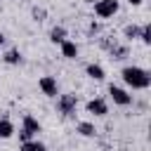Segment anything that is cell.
Masks as SVG:
<instances>
[{
	"mask_svg": "<svg viewBox=\"0 0 151 151\" xmlns=\"http://www.w3.org/2000/svg\"><path fill=\"white\" fill-rule=\"evenodd\" d=\"M120 76H123L125 85H130L132 90H146L151 85V73L142 66H125L120 71Z\"/></svg>",
	"mask_w": 151,
	"mask_h": 151,
	"instance_id": "6da1fadb",
	"label": "cell"
},
{
	"mask_svg": "<svg viewBox=\"0 0 151 151\" xmlns=\"http://www.w3.org/2000/svg\"><path fill=\"white\" fill-rule=\"evenodd\" d=\"M118 12V0H97L94 2V14L99 19H109Z\"/></svg>",
	"mask_w": 151,
	"mask_h": 151,
	"instance_id": "7a4b0ae2",
	"label": "cell"
},
{
	"mask_svg": "<svg viewBox=\"0 0 151 151\" xmlns=\"http://www.w3.org/2000/svg\"><path fill=\"white\" fill-rule=\"evenodd\" d=\"M76 106H78L76 94H59V99H57V111H59L61 116H71V113L76 111Z\"/></svg>",
	"mask_w": 151,
	"mask_h": 151,
	"instance_id": "3957f363",
	"label": "cell"
},
{
	"mask_svg": "<svg viewBox=\"0 0 151 151\" xmlns=\"http://www.w3.org/2000/svg\"><path fill=\"white\" fill-rule=\"evenodd\" d=\"M109 94H111L113 104H118V106H127V104H132V94H130L127 90L118 87V85H109Z\"/></svg>",
	"mask_w": 151,
	"mask_h": 151,
	"instance_id": "277c9868",
	"label": "cell"
},
{
	"mask_svg": "<svg viewBox=\"0 0 151 151\" xmlns=\"http://www.w3.org/2000/svg\"><path fill=\"white\" fill-rule=\"evenodd\" d=\"M38 87H40L42 94H47V97H57V94H59V85H57V78H54V76H42V78L38 80Z\"/></svg>",
	"mask_w": 151,
	"mask_h": 151,
	"instance_id": "5b68a950",
	"label": "cell"
},
{
	"mask_svg": "<svg viewBox=\"0 0 151 151\" xmlns=\"http://www.w3.org/2000/svg\"><path fill=\"white\" fill-rule=\"evenodd\" d=\"M87 113H94V116H106L109 113V106L104 99H90L87 101Z\"/></svg>",
	"mask_w": 151,
	"mask_h": 151,
	"instance_id": "8992f818",
	"label": "cell"
},
{
	"mask_svg": "<svg viewBox=\"0 0 151 151\" xmlns=\"http://www.w3.org/2000/svg\"><path fill=\"white\" fill-rule=\"evenodd\" d=\"M21 130H26L31 137H33V134H38V132H40V123H38V118H33L31 113H28V116H24V120H21Z\"/></svg>",
	"mask_w": 151,
	"mask_h": 151,
	"instance_id": "52a82bcc",
	"label": "cell"
},
{
	"mask_svg": "<svg viewBox=\"0 0 151 151\" xmlns=\"http://www.w3.org/2000/svg\"><path fill=\"white\" fill-rule=\"evenodd\" d=\"M76 132H78V134H83V137H94V134H97V127H94V123L83 120V123H78V125H76Z\"/></svg>",
	"mask_w": 151,
	"mask_h": 151,
	"instance_id": "ba28073f",
	"label": "cell"
},
{
	"mask_svg": "<svg viewBox=\"0 0 151 151\" xmlns=\"http://www.w3.org/2000/svg\"><path fill=\"white\" fill-rule=\"evenodd\" d=\"M61 54H64L66 59H76V57H78V45H76L73 40H64V42H61Z\"/></svg>",
	"mask_w": 151,
	"mask_h": 151,
	"instance_id": "9c48e42d",
	"label": "cell"
},
{
	"mask_svg": "<svg viewBox=\"0 0 151 151\" xmlns=\"http://www.w3.org/2000/svg\"><path fill=\"white\" fill-rule=\"evenodd\" d=\"M2 61L9 64V66H17V64H21V52H19L17 47H12V50H7V52L2 54Z\"/></svg>",
	"mask_w": 151,
	"mask_h": 151,
	"instance_id": "30bf717a",
	"label": "cell"
},
{
	"mask_svg": "<svg viewBox=\"0 0 151 151\" xmlns=\"http://www.w3.org/2000/svg\"><path fill=\"white\" fill-rule=\"evenodd\" d=\"M85 73H87L92 80H104V76H106L99 64H87V66H85Z\"/></svg>",
	"mask_w": 151,
	"mask_h": 151,
	"instance_id": "8fae6325",
	"label": "cell"
},
{
	"mask_svg": "<svg viewBox=\"0 0 151 151\" xmlns=\"http://www.w3.org/2000/svg\"><path fill=\"white\" fill-rule=\"evenodd\" d=\"M50 40H52L54 45H61V42L66 40V28H64V26H54V28L50 31Z\"/></svg>",
	"mask_w": 151,
	"mask_h": 151,
	"instance_id": "7c38bea8",
	"label": "cell"
},
{
	"mask_svg": "<svg viewBox=\"0 0 151 151\" xmlns=\"http://www.w3.org/2000/svg\"><path fill=\"white\" fill-rule=\"evenodd\" d=\"M12 134H14V125H12V120L0 118V139H7V137H12Z\"/></svg>",
	"mask_w": 151,
	"mask_h": 151,
	"instance_id": "4fadbf2b",
	"label": "cell"
},
{
	"mask_svg": "<svg viewBox=\"0 0 151 151\" xmlns=\"http://www.w3.org/2000/svg\"><path fill=\"white\" fill-rule=\"evenodd\" d=\"M19 151H47L42 142H35V139H28V142H21Z\"/></svg>",
	"mask_w": 151,
	"mask_h": 151,
	"instance_id": "5bb4252c",
	"label": "cell"
},
{
	"mask_svg": "<svg viewBox=\"0 0 151 151\" xmlns=\"http://www.w3.org/2000/svg\"><path fill=\"white\" fill-rule=\"evenodd\" d=\"M111 59H125L127 57V47L125 45H111Z\"/></svg>",
	"mask_w": 151,
	"mask_h": 151,
	"instance_id": "9a60e30c",
	"label": "cell"
},
{
	"mask_svg": "<svg viewBox=\"0 0 151 151\" xmlns=\"http://www.w3.org/2000/svg\"><path fill=\"white\" fill-rule=\"evenodd\" d=\"M123 35H125L127 40H134V38H139V26H134V24H127V26L123 28Z\"/></svg>",
	"mask_w": 151,
	"mask_h": 151,
	"instance_id": "2e32d148",
	"label": "cell"
},
{
	"mask_svg": "<svg viewBox=\"0 0 151 151\" xmlns=\"http://www.w3.org/2000/svg\"><path fill=\"white\" fill-rule=\"evenodd\" d=\"M139 40H142L144 45L151 42V24H144V26L139 28Z\"/></svg>",
	"mask_w": 151,
	"mask_h": 151,
	"instance_id": "e0dca14e",
	"label": "cell"
},
{
	"mask_svg": "<svg viewBox=\"0 0 151 151\" xmlns=\"http://www.w3.org/2000/svg\"><path fill=\"white\" fill-rule=\"evenodd\" d=\"M87 33H90V35H97V33H99V24H97V21H90V26H87Z\"/></svg>",
	"mask_w": 151,
	"mask_h": 151,
	"instance_id": "ac0fdd59",
	"label": "cell"
},
{
	"mask_svg": "<svg viewBox=\"0 0 151 151\" xmlns=\"http://www.w3.org/2000/svg\"><path fill=\"white\" fill-rule=\"evenodd\" d=\"M33 17H35V21H42V17H45V9H40V7H33Z\"/></svg>",
	"mask_w": 151,
	"mask_h": 151,
	"instance_id": "d6986e66",
	"label": "cell"
},
{
	"mask_svg": "<svg viewBox=\"0 0 151 151\" xmlns=\"http://www.w3.org/2000/svg\"><path fill=\"white\" fill-rule=\"evenodd\" d=\"M19 139H21V142H28V139H33V137H31L26 130H19Z\"/></svg>",
	"mask_w": 151,
	"mask_h": 151,
	"instance_id": "ffe728a7",
	"label": "cell"
},
{
	"mask_svg": "<svg viewBox=\"0 0 151 151\" xmlns=\"http://www.w3.org/2000/svg\"><path fill=\"white\" fill-rule=\"evenodd\" d=\"M127 2H130V5H142L144 0H127Z\"/></svg>",
	"mask_w": 151,
	"mask_h": 151,
	"instance_id": "44dd1931",
	"label": "cell"
},
{
	"mask_svg": "<svg viewBox=\"0 0 151 151\" xmlns=\"http://www.w3.org/2000/svg\"><path fill=\"white\" fill-rule=\"evenodd\" d=\"M0 45H5V33L0 31Z\"/></svg>",
	"mask_w": 151,
	"mask_h": 151,
	"instance_id": "7402d4cb",
	"label": "cell"
}]
</instances>
